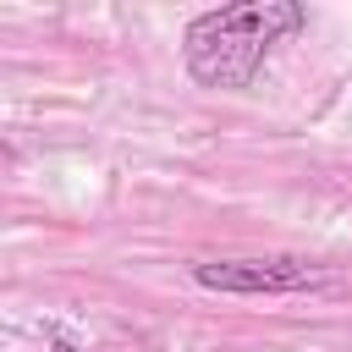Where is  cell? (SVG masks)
Listing matches in <instances>:
<instances>
[{"label":"cell","mask_w":352,"mask_h":352,"mask_svg":"<svg viewBox=\"0 0 352 352\" xmlns=\"http://www.w3.org/2000/svg\"><path fill=\"white\" fill-rule=\"evenodd\" d=\"M308 22V11L297 0H236V6H214L204 16L187 22L182 33V55L192 82L204 88H248L264 66V55L297 33Z\"/></svg>","instance_id":"6da1fadb"},{"label":"cell","mask_w":352,"mask_h":352,"mask_svg":"<svg viewBox=\"0 0 352 352\" xmlns=\"http://www.w3.org/2000/svg\"><path fill=\"white\" fill-rule=\"evenodd\" d=\"M192 280L209 286V292L253 297V292H308V286H330V270H324V264H308V258H209V264H192Z\"/></svg>","instance_id":"7a4b0ae2"},{"label":"cell","mask_w":352,"mask_h":352,"mask_svg":"<svg viewBox=\"0 0 352 352\" xmlns=\"http://www.w3.org/2000/svg\"><path fill=\"white\" fill-rule=\"evenodd\" d=\"M50 352H77V341H66V336H50Z\"/></svg>","instance_id":"3957f363"}]
</instances>
